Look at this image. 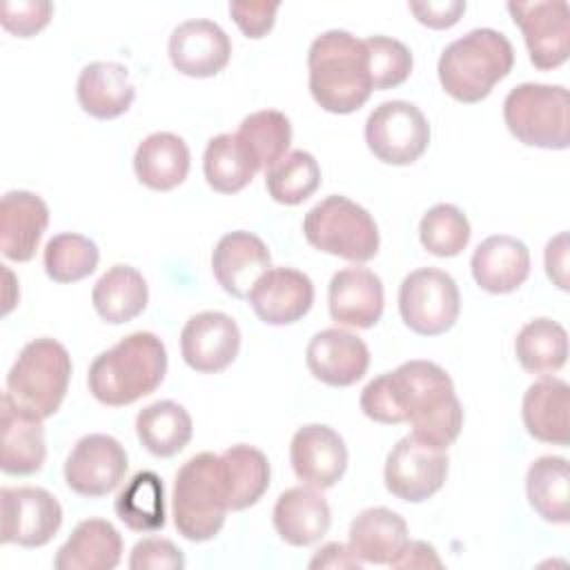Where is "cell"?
<instances>
[{"mask_svg":"<svg viewBox=\"0 0 570 570\" xmlns=\"http://www.w3.org/2000/svg\"><path fill=\"white\" fill-rule=\"evenodd\" d=\"M361 410L376 423H410L412 436L439 450H448L463 425V407L450 374L421 358L372 379L361 392Z\"/></svg>","mask_w":570,"mask_h":570,"instance_id":"obj_1","label":"cell"},{"mask_svg":"<svg viewBox=\"0 0 570 570\" xmlns=\"http://www.w3.org/2000/svg\"><path fill=\"white\" fill-rule=\"evenodd\" d=\"M309 94L330 114H352L372 94L365 42L343 29L314 38L307 51Z\"/></svg>","mask_w":570,"mask_h":570,"instance_id":"obj_2","label":"cell"},{"mask_svg":"<svg viewBox=\"0 0 570 570\" xmlns=\"http://www.w3.org/2000/svg\"><path fill=\"white\" fill-rule=\"evenodd\" d=\"M165 372V343L151 332H134L91 361L87 385L102 405L122 407L151 394L163 383Z\"/></svg>","mask_w":570,"mask_h":570,"instance_id":"obj_3","label":"cell"},{"mask_svg":"<svg viewBox=\"0 0 570 570\" xmlns=\"http://www.w3.org/2000/svg\"><path fill=\"white\" fill-rule=\"evenodd\" d=\"M514 65L512 42L497 29L481 27L450 42L439 58V82L459 102H481Z\"/></svg>","mask_w":570,"mask_h":570,"instance_id":"obj_4","label":"cell"},{"mask_svg":"<svg viewBox=\"0 0 570 570\" xmlns=\"http://www.w3.org/2000/svg\"><path fill=\"white\" fill-rule=\"evenodd\" d=\"M171 512L187 541H209L220 532L229 501L218 454L200 452L183 463L174 479Z\"/></svg>","mask_w":570,"mask_h":570,"instance_id":"obj_5","label":"cell"},{"mask_svg":"<svg viewBox=\"0 0 570 570\" xmlns=\"http://www.w3.org/2000/svg\"><path fill=\"white\" fill-rule=\"evenodd\" d=\"M71 379V356L67 347L53 338L29 341L7 374V396L47 419L53 416L67 394Z\"/></svg>","mask_w":570,"mask_h":570,"instance_id":"obj_6","label":"cell"},{"mask_svg":"<svg viewBox=\"0 0 570 570\" xmlns=\"http://www.w3.org/2000/svg\"><path fill=\"white\" fill-rule=\"evenodd\" d=\"M510 134L541 149H566L570 142V94L561 85L521 82L503 100Z\"/></svg>","mask_w":570,"mask_h":570,"instance_id":"obj_7","label":"cell"},{"mask_svg":"<svg viewBox=\"0 0 570 570\" xmlns=\"http://www.w3.org/2000/svg\"><path fill=\"white\" fill-rule=\"evenodd\" d=\"M303 234L314 249L352 263L372 261L381 243L372 214L341 194L323 198L305 214Z\"/></svg>","mask_w":570,"mask_h":570,"instance_id":"obj_8","label":"cell"},{"mask_svg":"<svg viewBox=\"0 0 570 570\" xmlns=\"http://www.w3.org/2000/svg\"><path fill=\"white\" fill-rule=\"evenodd\" d=\"M461 309L456 281L436 267L410 272L399 287V312L403 323L421 336H439L448 332Z\"/></svg>","mask_w":570,"mask_h":570,"instance_id":"obj_9","label":"cell"},{"mask_svg":"<svg viewBox=\"0 0 570 570\" xmlns=\"http://www.w3.org/2000/svg\"><path fill=\"white\" fill-rule=\"evenodd\" d=\"M365 142L385 165H412L430 145V125L414 102L385 100L365 120Z\"/></svg>","mask_w":570,"mask_h":570,"instance_id":"obj_10","label":"cell"},{"mask_svg":"<svg viewBox=\"0 0 570 570\" xmlns=\"http://www.w3.org/2000/svg\"><path fill=\"white\" fill-rule=\"evenodd\" d=\"M448 476V452L416 436L399 439L385 459V488L401 501L421 503L436 494Z\"/></svg>","mask_w":570,"mask_h":570,"instance_id":"obj_11","label":"cell"},{"mask_svg":"<svg viewBox=\"0 0 570 570\" xmlns=\"http://www.w3.org/2000/svg\"><path fill=\"white\" fill-rule=\"evenodd\" d=\"M514 24L521 29L530 62L541 69H554L570 53V7L563 0L508 2Z\"/></svg>","mask_w":570,"mask_h":570,"instance_id":"obj_12","label":"cell"},{"mask_svg":"<svg viewBox=\"0 0 570 570\" xmlns=\"http://www.w3.org/2000/svg\"><path fill=\"white\" fill-rule=\"evenodd\" d=\"M2 543L40 548L53 539L62 523L58 499L45 488H2Z\"/></svg>","mask_w":570,"mask_h":570,"instance_id":"obj_13","label":"cell"},{"mask_svg":"<svg viewBox=\"0 0 570 570\" xmlns=\"http://www.w3.org/2000/svg\"><path fill=\"white\" fill-rule=\"evenodd\" d=\"M127 472V452L109 434L78 439L65 461V481L80 497H105L120 485Z\"/></svg>","mask_w":570,"mask_h":570,"instance_id":"obj_14","label":"cell"},{"mask_svg":"<svg viewBox=\"0 0 570 570\" xmlns=\"http://www.w3.org/2000/svg\"><path fill=\"white\" fill-rule=\"evenodd\" d=\"M240 350V330L225 312H198L180 332V354L200 374H216L234 363Z\"/></svg>","mask_w":570,"mask_h":570,"instance_id":"obj_15","label":"cell"},{"mask_svg":"<svg viewBox=\"0 0 570 570\" xmlns=\"http://www.w3.org/2000/svg\"><path fill=\"white\" fill-rule=\"evenodd\" d=\"M294 474L316 490H327L347 470V448L343 436L323 423H309L294 432L289 443Z\"/></svg>","mask_w":570,"mask_h":570,"instance_id":"obj_16","label":"cell"},{"mask_svg":"<svg viewBox=\"0 0 570 570\" xmlns=\"http://www.w3.org/2000/svg\"><path fill=\"white\" fill-rule=\"evenodd\" d=\"M305 363L314 379L332 387H350L361 381L370 365V350L356 334L327 327L312 336Z\"/></svg>","mask_w":570,"mask_h":570,"instance_id":"obj_17","label":"cell"},{"mask_svg":"<svg viewBox=\"0 0 570 570\" xmlns=\"http://www.w3.org/2000/svg\"><path fill=\"white\" fill-rule=\"evenodd\" d=\"M171 65L191 78H209L223 71L232 56L229 36L207 18L180 22L169 36Z\"/></svg>","mask_w":570,"mask_h":570,"instance_id":"obj_18","label":"cell"},{"mask_svg":"<svg viewBox=\"0 0 570 570\" xmlns=\"http://www.w3.org/2000/svg\"><path fill=\"white\" fill-rule=\"evenodd\" d=\"M249 303L267 325H292L314 303V285L307 274L294 267H269L252 287Z\"/></svg>","mask_w":570,"mask_h":570,"instance_id":"obj_19","label":"cell"},{"mask_svg":"<svg viewBox=\"0 0 570 570\" xmlns=\"http://www.w3.org/2000/svg\"><path fill=\"white\" fill-rule=\"evenodd\" d=\"M327 303L330 316L338 325L370 330L383 314V283L367 267H343L330 281Z\"/></svg>","mask_w":570,"mask_h":570,"instance_id":"obj_20","label":"cell"},{"mask_svg":"<svg viewBox=\"0 0 570 570\" xmlns=\"http://www.w3.org/2000/svg\"><path fill=\"white\" fill-rule=\"evenodd\" d=\"M267 245L252 232L225 234L212 252V272L218 285L234 298H247L254 283L269 269Z\"/></svg>","mask_w":570,"mask_h":570,"instance_id":"obj_21","label":"cell"},{"mask_svg":"<svg viewBox=\"0 0 570 570\" xmlns=\"http://www.w3.org/2000/svg\"><path fill=\"white\" fill-rule=\"evenodd\" d=\"M47 456L42 416L16 405L2 394L0 421V468L11 476L40 472Z\"/></svg>","mask_w":570,"mask_h":570,"instance_id":"obj_22","label":"cell"},{"mask_svg":"<svg viewBox=\"0 0 570 570\" xmlns=\"http://www.w3.org/2000/svg\"><path fill=\"white\" fill-rule=\"evenodd\" d=\"M49 225L47 203L27 189H11L0 200V249L9 261H31Z\"/></svg>","mask_w":570,"mask_h":570,"instance_id":"obj_23","label":"cell"},{"mask_svg":"<svg viewBox=\"0 0 570 570\" xmlns=\"http://www.w3.org/2000/svg\"><path fill=\"white\" fill-rule=\"evenodd\" d=\"M476 285L490 294H510L530 274V252L523 240L494 234L481 240L470 261Z\"/></svg>","mask_w":570,"mask_h":570,"instance_id":"obj_24","label":"cell"},{"mask_svg":"<svg viewBox=\"0 0 570 570\" xmlns=\"http://www.w3.org/2000/svg\"><path fill=\"white\" fill-rule=\"evenodd\" d=\"M272 521L285 543L303 548L327 534L332 512L330 503L316 488L294 485L276 499Z\"/></svg>","mask_w":570,"mask_h":570,"instance_id":"obj_25","label":"cell"},{"mask_svg":"<svg viewBox=\"0 0 570 570\" xmlns=\"http://www.w3.org/2000/svg\"><path fill=\"white\" fill-rule=\"evenodd\" d=\"M570 387L557 376H541L534 381L521 405L523 425L530 436L552 445H568L570 441Z\"/></svg>","mask_w":570,"mask_h":570,"instance_id":"obj_26","label":"cell"},{"mask_svg":"<svg viewBox=\"0 0 570 570\" xmlns=\"http://www.w3.org/2000/svg\"><path fill=\"white\" fill-rule=\"evenodd\" d=\"M76 96L80 107L98 118L111 120L122 116L136 96V87L129 80V71L120 62H89L76 82Z\"/></svg>","mask_w":570,"mask_h":570,"instance_id":"obj_27","label":"cell"},{"mask_svg":"<svg viewBox=\"0 0 570 570\" xmlns=\"http://www.w3.org/2000/svg\"><path fill=\"white\" fill-rule=\"evenodd\" d=\"M122 557V537L105 519L80 521L58 548L56 570H114Z\"/></svg>","mask_w":570,"mask_h":570,"instance_id":"obj_28","label":"cell"},{"mask_svg":"<svg viewBox=\"0 0 570 570\" xmlns=\"http://www.w3.org/2000/svg\"><path fill=\"white\" fill-rule=\"evenodd\" d=\"M136 178L156 191L178 187L189 174L187 142L171 131L149 134L134 154Z\"/></svg>","mask_w":570,"mask_h":570,"instance_id":"obj_29","label":"cell"},{"mask_svg":"<svg viewBox=\"0 0 570 570\" xmlns=\"http://www.w3.org/2000/svg\"><path fill=\"white\" fill-rule=\"evenodd\" d=\"M405 541L407 523L390 508H367L350 523V548L363 563L390 566Z\"/></svg>","mask_w":570,"mask_h":570,"instance_id":"obj_30","label":"cell"},{"mask_svg":"<svg viewBox=\"0 0 570 570\" xmlns=\"http://www.w3.org/2000/svg\"><path fill=\"white\" fill-rule=\"evenodd\" d=\"M149 289L142 274L131 265L109 267L94 285L91 303L98 316L111 325L136 318L147 307Z\"/></svg>","mask_w":570,"mask_h":570,"instance_id":"obj_31","label":"cell"},{"mask_svg":"<svg viewBox=\"0 0 570 570\" xmlns=\"http://www.w3.org/2000/svg\"><path fill=\"white\" fill-rule=\"evenodd\" d=\"M220 472L227 490L229 510H245L267 492L269 488V461L267 456L247 443L227 448L220 456Z\"/></svg>","mask_w":570,"mask_h":570,"instance_id":"obj_32","label":"cell"},{"mask_svg":"<svg viewBox=\"0 0 570 570\" xmlns=\"http://www.w3.org/2000/svg\"><path fill=\"white\" fill-rule=\"evenodd\" d=\"M258 169L261 167L256 158L236 134H218L205 147V154H203L205 180L218 194L240 191L254 180Z\"/></svg>","mask_w":570,"mask_h":570,"instance_id":"obj_33","label":"cell"},{"mask_svg":"<svg viewBox=\"0 0 570 570\" xmlns=\"http://www.w3.org/2000/svg\"><path fill=\"white\" fill-rule=\"evenodd\" d=\"M525 494L532 510L548 523H568L570 519V479L563 456H539L525 474Z\"/></svg>","mask_w":570,"mask_h":570,"instance_id":"obj_34","label":"cell"},{"mask_svg":"<svg viewBox=\"0 0 570 570\" xmlns=\"http://www.w3.org/2000/svg\"><path fill=\"white\" fill-rule=\"evenodd\" d=\"M194 425L189 412L176 401H156L136 416V434L154 456H174L191 439Z\"/></svg>","mask_w":570,"mask_h":570,"instance_id":"obj_35","label":"cell"},{"mask_svg":"<svg viewBox=\"0 0 570 570\" xmlns=\"http://www.w3.org/2000/svg\"><path fill=\"white\" fill-rule=\"evenodd\" d=\"M514 354L530 374L546 376L561 370L568 358L566 327L546 316L525 323L514 338Z\"/></svg>","mask_w":570,"mask_h":570,"instance_id":"obj_36","label":"cell"},{"mask_svg":"<svg viewBox=\"0 0 570 570\" xmlns=\"http://www.w3.org/2000/svg\"><path fill=\"white\" fill-rule=\"evenodd\" d=\"M114 510L129 530H160L165 525V490L160 476L151 470L136 472L118 492Z\"/></svg>","mask_w":570,"mask_h":570,"instance_id":"obj_37","label":"cell"},{"mask_svg":"<svg viewBox=\"0 0 570 570\" xmlns=\"http://www.w3.org/2000/svg\"><path fill=\"white\" fill-rule=\"evenodd\" d=\"M236 136L252 151L258 167L267 171L287 154L292 145V125L283 111L263 109L243 118Z\"/></svg>","mask_w":570,"mask_h":570,"instance_id":"obj_38","label":"cell"},{"mask_svg":"<svg viewBox=\"0 0 570 570\" xmlns=\"http://www.w3.org/2000/svg\"><path fill=\"white\" fill-rule=\"evenodd\" d=\"M321 185V167L309 151L294 149L265 171L267 194L281 205L307 200Z\"/></svg>","mask_w":570,"mask_h":570,"instance_id":"obj_39","label":"cell"},{"mask_svg":"<svg viewBox=\"0 0 570 570\" xmlns=\"http://www.w3.org/2000/svg\"><path fill=\"white\" fill-rule=\"evenodd\" d=\"M98 245L76 232H65L47 240L42 263L45 272L56 283H76L94 274L98 267Z\"/></svg>","mask_w":570,"mask_h":570,"instance_id":"obj_40","label":"cell"},{"mask_svg":"<svg viewBox=\"0 0 570 570\" xmlns=\"http://www.w3.org/2000/svg\"><path fill=\"white\" fill-rule=\"evenodd\" d=\"M470 220L468 216L450 203H439L430 207L419 223L421 245L441 258L456 256L465 249L470 240Z\"/></svg>","mask_w":570,"mask_h":570,"instance_id":"obj_41","label":"cell"},{"mask_svg":"<svg viewBox=\"0 0 570 570\" xmlns=\"http://www.w3.org/2000/svg\"><path fill=\"white\" fill-rule=\"evenodd\" d=\"M363 42L367 49L370 78L374 89H392L407 80L412 71V53L401 40L387 36H370Z\"/></svg>","mask_w":570,"mask_h":570,"instance_id":"obj_42","label":"cell"},{"mask_svg":"<svg viewBox=\"0 0 570 570\" xmlns=\"http://www.w3.org/2000/svg\"><path fill=\"white\" fill-rule=\"evenodd\" d=\"M51 13L53 4L49 0H9L2 2L0 22L9 33L18 38H31L47 27Z\"/></svg>","mask_w":570,"mask_h":570,"instance_id":"obj_43","label":"cell"},{"mask_svg":"<svg viewBox=\"0 0 570 570\" xmlns=\"http://www.w3.org/2000/svg\"><path fill=\"white\" fill-rule=\"evenodd\" d=\"M131 570H183L185 557L169 539L149 537L134 546L129 557Z\"/></svg>","mask_w":570,"mask_h":570,"instance_id":"obj_44","label":"cell"},{"mask_svg":"<svg viewBox=\"0 0 570 570\" xmlns=\"http://www.w3.org/2000/svg\"><path fill=\"white\" fill-rule=\"evenodd\" d=\"M278 2L265 0H234L229 2V16L247 38H263L276 20Z\"/></svg>","mask_w":570,"mask_h":570,"instance_id":"obj_45","label":"cell"},{"mask_svg":"<svg viewBox=\"0 0 570 570\" xmlns=\"http://www.w3.org/2000/svg\"><path fill=\"white\" fill-rule=\"evenodd\" d=\"M410 11L416 20L430 29H448L459 22L465 11V0H425L410 2Z\"/></svg>","mask_w":570,"mask_h":570,"instance_id":"obj_46","label":"cell"},{"mask_svg":"<svg viewBox=\"0 0 570 570\" xmlns=\"http://www.w3.org/2000/svg\"><path fill=\"white\" fill-rule=\"evenodd\" d=\"M392 568H443V561L439 559V552L434 546L425 541H405L403 548L396 552V557L390 561Z\"/></svg>","mask_w":570,"mask_h":570,"instance_id":"obj_47","label":"cell"},{"mask_svg":"<svg viewBox=\"0 0 570 570\" xmlns=\"http://www.w3.org/2000/svg\"><path fill=\"white\" fill-rule=\"evenodd\" d=\"M546 272L559 289H568V234L561 232L546 245Z\"/></svg>","mask_w":570,"mask_h":570,"instance_id":"obj_48","label":"cell"},{"mask_svg":"<svg viewBox=\"0 0 570 570\" xmlns=\"http://www.w3.org/2000/svg\"><path fill=\"white\" fill-rule=\"evenodd\" d=\"M309 568H332V570H345V568H350V570H358V568H363V561L352 552V548L350 546H345V543H338V541H332V543H325L314 557H312V561H309Z\"/></svg>","mask_w":570,"mask_h":570,"instance_id":"obj_49","label":"cell"}]
</instances>
